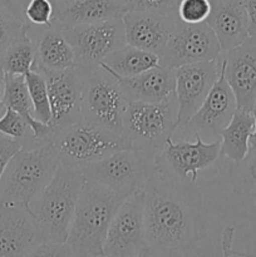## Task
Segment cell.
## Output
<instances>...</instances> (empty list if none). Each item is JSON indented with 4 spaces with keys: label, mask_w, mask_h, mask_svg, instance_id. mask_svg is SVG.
<instances>
[{
    "label": "cell",
    "mask_w": 256,
    "mask_h": 257,
    "mask_svg": "<svg viewBox=\"0 0 256 257\" xmlns=\"http://www.w3.org/2000/svg\"><path fill=\"white\" fill-rule=\"evenodd\" d=\"M99 65L120 77H133L160 65V57L148 50L127 44L108 55Z\"/></svg>",
    "instance_id": "cell-25"
},
{
    "label": "cell",
    "mask_w": 256,
    "mask_h": 257,
    "mask_svg": "<svg viewBox=\"0 0 256 257\" xmlns=\"http://www.w3.org/2000/svg\"><path fill=\"white\" fill-rule=\"evenodd\" d=\"M220 57L191 63L175 69V94L178 104V127H183L197 112L220 74Z\"/></svg>",
    "instance_id": "cell-14"
},
{
    "label": "cell",
    "mask_w": 256,
    "mask_h": 257,
    "mask_svg": "<svg viewBox=\"0 0 256 257\" xmlns=\"http://www.w3.org/2000/svg\"><path fill=\"white\" fill-rule=\"evenodd\" d=\"M2 100L5 108H12L13 110L19 113L27 120L29 127L32 128L33 135H34L38 145L50 143L53 127L47 123L40 122L35 118L34 108H33V103L30 99L24 75L4 73Z\"/></svg>",
    "instance_id": "cell-22"
},
{
    "label": "cell",
    "mask_w": 256,
    "mask_h": 257,
    "mask_svg": "<svg viewBox=\"0 0 256 257\" xmlns=\"http://www.w3.org/2000/svg\"><path fill=\"white\" fill-rule=\"evenodd\" d=\"M84 182L79 166L60 160L52 181L30 203V211L48 242L63 245L67 241Z\"/></svg>",
    "instance_id": "cell-3"
},
{
    "label": "cell",
    "mask_w": 256,
    "mask_h": 257,
    "mask_svg": "<svg viewBox=\"0 0 256 257\" xmlns=\"http://www.w3.org/2000/svg\"><path fill=\"white\" fill-rule=\"evenodd\" d=\"M50 143L60 160L79 167L102 160L117 151L131 148L123 136L108 132L83 119L64 127L53 128Z\"/></svg>",
    "instance_id": "cell-8"
},
{
    "label": "cell",
    "mask_w": 256,
    "mask_h": 257,
    "mask_svg": "<svg viewBox=\"0 0 256 257\" xmlns=\"http://www.w3.org/2000/svg\"><path fill=\"white\" fill-rule=\"evenodd\" d=\"M80 69L83 120L122 136L123 117L130 100L118 80L100 65L80 67Z\"/></svg>",
    "instance_id": "cell-6"
},
{
    "label": "cell",
    "mask_w": 256,
    "mask_h": 257,
    "mask_svg": "<svg viewBox=\"0 0 256 257\" xmlns=\"http://www.w3.org/2000/svg\"><path fill=\"white\" fill-rule=\"evenodd\" d=\"M211 13V0H180L177 15L185 24H200L207 20Z\"/></svg>",
    "instance_id": "cell-31"
},
{
    "label": "cell",
    "mask_w": 256,
    "mask_h": 257,
    "mask_svg": "<svg viewBox=\"0 0 256 257\" xmlns=\"http://www.w3.org/2000/svg\"><path fill=\"white\" fill-rule=\"evenodd\" d=\"M127 44L148 50L158 57L181 23L177 14L128 12L123 15Z\"/></svg>",
    "instance_id": "cell-18"
},
{
    "label": "cell",
    "mask_w": 256,
    "mask_h": 257,
    "mask_svg": "<svg viewBox=\"0 0 256 257\" xmlns=\"http://www.w3.org/2000/svg\"><path fill=\"white\" fill-rule=\"evenodd\" d=\"M255 109H256V103H255Z\"/></svg>",
    "instance_id": "cell-41"
},
{
    "label": "cell",
    "mask_w": 256,
    "mask_h": 257,
    "mask_svg": "<svg viewBox=\"0 0 256 257\" xmlns=\"http://www.w3.org/2000/svg\"><path fill=\"white\" fill-rule=\"evenodd\" d=\"M3 79H4V72L0 69V115L4 113L5 107L3 104V100H2V95H3Z\"/></svg>",
    "instance_id": "cell-38"
},
{
    "label": "cell",
    "mask_w": 256,
    "mask_h": 257,
    "mask_svg": "<svg viewBox=\"0 0 256 257\" xmlns=\"http://www.w3.org/2000/svg\"><path fill=\"white\" fill-rule=\"evenodd\" d=\"M128 12H150L158 14H177L180 0H120Z\"/></svg>",
    "instance_id": "cell-33"
},
{
    "label": "cell",
    "mask_w": 256,
    "mask_h": 257,
    "mask_svg": "<svg viewBox=\"0 0 256 257\" xmlns=\"http://www.w3.org/2000/svg\"><path fill=\"white\" fill-rule=\"evenodd\" d=\"M29 2L30 0H0V8L7 9L18 19L28 23L25 19V9H27Z\"/></svg>",
    "instance_id": "cell-35"
},
{
    "label": "cell",
    "mask_w": 256,
    "mask_h": 257,
    "mask_svg": "<svg viewBox=\"0 0 256 257\" xmlns=\"http://www.w3.org/2000/svg\"><path fill=\"white\" fill-rule=\"evenodd\" d=\"M54 2H57V0H52V3H54Z\"/></svg>",
    "instance_id": "cell-40"
},
{
    "label": "cell",
    "mask_w": 256,
    "mask_h": 257,
    "mask_svg": "<svg viewBox=\"0 0 256 257\" xmlns=\"http://www.w3.org/2000/svg\"><path fill=\"white\" fill-rule=\"evenodd\" d=\"M79 67H94L127 45L123 18L63 28Z\"/></svg>",
    "instance_id": "cell-10"
},
{
    "label": "cell",
    "mask_w": 256,
    "mask_h": 257,
    "mask_svg": "<svg viewBox=\"0 0 256 257\" xmlns=\"http://www.w3.org/2000/svg\"><path fill=\"white\" fill-rule=\"evenodd\" d=\"M222 53L215 33L206 23L181 22L160 55L161 67L176 69L191 63L215 60Z\"/></svg>",
    "instance_id": "cell-12"
},
{
    "label": "cell",
    "mask_w": 256,
    "mask_h": 257,
    "mask_svg": "<svg viewBox=\"0 0 256 257\" xmlns=\"http://www.w3.org/2000/svg\"><path fill=\"white\" fill-rule=\"evenodd\" d=\"M128 196L85 180L78 198L68 238V256H104L103 243L113 216Z\"/></svg>",
    "instance_id": "cell-2"
},
{
    "label": "cell",
    "mask_w": 256,
    "mask_h": 257,
    "mask_svg": "<svg viewBox=\"0 0 256 257\" xmlns=\"http://www.w3.org/2000/svg\"><path fill=\"white\" fill-rule=\"evenodd\" d=\"M146 256H187L207 235L203 200L192 181L156 168L145 186Z\"/></svg>",
    "instance_id": "cell-1"
},
{
    "label": "cell",
    "mask_w": 256,
    "mask_h": 257,
    "mask_svg": "<svg viewBox=\"0 0 256 257\" xmlns=\"http://www.w3.org/2000/svg\"><path fill=\"white\" fill-rule=\"evenodd\" d=\"M54 5L52 0H30L25 9V19L33 27H49L53 24Z\"/></svg>",
    "instance_id": "cell-32"
},
{
    "label": "cell",
    "mask_w": 256,
    "mask_h": 257,
    "mask_svg": "<svg viewBox=\"0 0 256 257\" xmlns=\"http://www.w3.org/2000/svg\"><path fill=\"white\" fill-rule=\"evenodd\" d=\"M22 148V143L0 133V178L10 158Z\"/></svg>",
    "instance_id": "cell-34"
},
{
    "label": "cell",
    "mask_w": 256,
    "mask_h": 257,
    "mask_svg": "<svg viewBox=\"0 0 256 257\" xmlns=\"http://www.w3.org/2000/svg\"><path fill=\"white\" fill-rule=\"evenodd\" d=\"M178 127V104L175 93L161 102L130 100L123 117L122 136L131 148L157 155Z\"/></svg>",
    "instance_id": "cell-5"
},
{
    "label": "cell",
    "mask_w": 256,
    "mask_h": 257,
    "mask_svg": "<svg viewBox=\"0 0 256 257\" xmlns=\"http://www.w3.org/2000/svg\"><path fill=\"white\" fill-rule=\"evenodd\" d=\"M103 252L112 257L146 256L145 190L130 195L119 206L108 227Z\"/></svg>",
    "instance_id": "cell-9"
},
{
    "label": "cell",
    "mask_w": 256,
    "mask_h": 257,
    "mask_svg": "<svg viewBox=\"0 0 256 257\" xmlns=\"http://www.w3.org/2000/svg\"><path fill=\"white\" fill-rule=\"evenodd\" d=\"M37 69L65 70L77 67V58L64 29L53 23L44 27L37 43Z\"/></svg>",
    "instance_id": "cell-23"
},
{
    "label": "cell",
    "mask_w": 256,
    "mask_h": 257,
    "mask_svg": "<svg viewBox=\"0 0 256 257\" xmlns=\"http://www.w3.org/2000/svg\"><path fill=\"white\" fill-rule=\"evenodd\" d=\"M193 136L195 142L168 138L156 155V168L181 180L196 182L198 173L211 167L221 157V141L206 142L200 135Z\"/></svg>",
    "instance_id": "cell-11"
},
{
    "label": "cell",
    "mask_w": 256,
    "mask_h": 257,
    "mask_svg": "<svg viewBox=\"0 0 256 257\" xmlns=\"http://www.w3.org/2000/svg\"><path fill=\"white\" fill-rule=\"evenodd\" d=\"M44 74L48 85L53 128L82 120V69L80 67L65 70L35 69Z\"/></svg>",
    "instance_id": "cell-16"
},
{
    "label": "cell",
    "mask_w": 256,
    "mask_h": 257,
    "mask_svg": "<svg viewBox=\"0 0 256 257\" xmlns=\"http://www.w3.org/2000/svg\"><path fill=\"white\" fill-rule=\"evenodd\" d=\"M221 69L217 80L212 85L208 94L206 95L197 112L183 127L176 130L183 135H200L202 140H220V133L232 118L237 109L235 94L225 78V64L220 55ZM175 132V133H176Z\"/></svg>",
    "instance_id": "cell-13"
},
{
    "label": "cell",
    "mask_w": 256,
    "mask_h": 257,
    "mask_svg": "<svg viewBox=\"0 0 256 257\" xmlns=\"http://www.w3.org/2000/svg\"><path fill=\"white\" fill-rule=\"evenodd\" d=\"M53 23L62 28L123 18L127 9L120 0H57Z\"/></svg>",
    "instance_id": "cell-20"
},
{
    "label": "cell",
    "mask_w": 256,
    "mask_h": 257,
    "mask_svg": "<svg viewBox=\"0 0 256 257\" xmlns=\"http://www.w3.org/2000/svg\"><path fill=\"white\" fill-rule=\"evenodd\" d=\"M0 133L22 143V148L42 146L35 141L27 120L12 108H5L4 113L0 115Z\"/></svg>",
    "instance_id": "cell-29"
},
{
    "label": "cell",
    "mask_w": 256,
    "mask_h": 257,
    "mask_svg": "<svg viewBox=\"0 0 256 257\" xmlns=\"http://www.w3.org/2000/svg\"><path fill=\"white\" fill-rule=\"evenodd\" d=\"M30 24L18 19L15 15L0 8V63L7 50L25 34L29 33Z\"/></svg>",
    "instance_id": "cell-30"
},
{
    "label": "cell",
    "mask_w": 256,
    "mask_h": 257,
    "mask_svg": "<svg viewBox=\"0 0 256 257\" xmlns=\"http://www.w3.org/2000/svg\"><path fill=\"white\" fill-rule=\"evenodd\" d=\"M24 77L34 108L35 118L40 122L49 124L52 119V110H50L48 85L44 74L39 70H30Z\"/></svg>",
    "instance_id": "cell-28"
},
{
    "label": "cell",
    "mask_w": 256,
    "mask_h": 257,
    "mask_svg": "<svg viewBox=\"0 0 256 257\" xmlns=\"http://www.w3.org/2000/svg\"><path fill=\"white\" fill-rule=\"evenodd\" d=\"M232 192L237 196H251L256 191V150L248 151L238 162L230 166Z\"/></svg>",
    "instance_id": "cell-27"
},
{
    "label": "cell",
    "mask_w": 256,
    "mask_h": 257,
    "mask_svg": "<svg viewBox=\"0 0 256 257\" xmlns=\"http://www.w3.org/2000/svg\"><path fill=\"white\" fill-rule=\"evenodd\" d=\"M205 23L215 33L222 52L237 47L250 37L242 0H211V13Z\"/></svg>",
    "instance_id": "cell-19"
},
{
    "label": "cell",
    "mask_w": 256,
    "mask_h": 257,
    "mask_svg": "<svg viewBox=\"0 0 256 257\" xmlns=\"http://www.w3.org/2000/svg\"><path fill=\"white\" fill-rule=\"evenodd\" d=\"M85 180L104 185L118 193L130 196L145 190L156 170V155L147 151L125 148L102 160L80 166Z\"/></svg>",
    "instance_id": "cell-7"
},
{
    "label": "cell",
    "mask_w": 256,
    "mask_h": 257,
    "mask_svg": "<svg viewBox=\"0 0 256 257\" xmlns=\"http://www.w3.org/2000/svg\"><path fill=\"white\" fill-rule=\"evenodd\" d=\"M0 69L4 73L25 75L37 69V47L29 33L18 39L5 53Z\"/></svg>",
    "instance_id": "cell-26"
},
{
    "label": "cell",
    "mask_w": 256,
    "mask_h": 257,
    "mask_svg": "<svg viewBox=\"0 0 256 257\" xmlns=\"http://www.w3.org/2000/svg\"><path fill=\"white\" fill-rule=\"evenodd\" d=\"M44 242L30 208L0 205V257L35 256Z\"/></svg>",
    "instance_id": "cell-15"
},
{
    "label": "cell",
    "mask_w": 256,
    "mask_h": 257,
    "mask_svg": "<svg viewBox=\"0 0 256 257\" xmlns=\"http://www.w3.org/2000/svg\"><path fill=\"white\" fill-rule=\"evenodd\" d=\"M60 157L52 143L20 148L8 162L0 178V205L23 206L43 192L55 175Z\"/></svg>",
    "instance_id": "cell-4"
},
{
    "label": "cell",
    "mask_w": 256,
    "mask_h": 257,
    "mask_svg": "<svg viewBox=\"0 0 256 257\" xmlns=\"http://www.w3.org/2000/svg\"><path fill=\"white\" fill-rule=\"evenodd\" d=\"M248 20V34L256 38V0H242Z\"/></svg>",
    "instance_id": "cell-36"
},
{
    "label": "cell",
    "mask_w": 256,
    "mask_h": 257,
    "mask_svg": "<svg viewBox=\"0 0 256 257\" xmlns=\"http://www.w3.org/2000/svg\"><path fill=\"white\" fill-rule=\"evenodd\" d=\"M251 196H252L253 201H255V203H256V191H255V192H252V193H251Z\"/></svg>",
    "instance_id": "cell-39"
},
{
    "label": "cell",
    "mask_w": 256,
    "mask_h": 257,
    "mask_svg": "<svg viewBox=\"0 0 256 257\" xmlns=\"http://www.w3.org/2000/svg\"><path fill=\"white\" fill-rule=\"evenodd\" d=\"M255 125L252 110L237 108L228 124L221 131V156L238 162L248 153V142Z\"/></svg>",
    "instance_id": "cell-24"
},
{
    "label": "cell",
    "mask_w": 256,
    "mask_h": 257,
    "mask_svg": "<svg viewBox=\"0 0 256 257\" xmlns=\"http://www.w3.org/2000/svg\"><path fill=\"white\" fill-rule=\"evenodd\" d=\"M104 69L114 75L128 100L155 103L175 93V69L158 65L133 77H120L107 68Z\"/></svg>",
    "instance_id": "cell-21"
},
{
    "label": "cell",
    "mask_w": 256,
    "mask_h": 257,
    "mask_svg": "<svg viewBox=\"0 0 256 257\" xmlns=\"http://www.w3.org/2000/svg\"><path fill=\"white\" fill-rule=\"evenodd\" d=\"M253 119H255V125H253V131L251 133L250 142H248V151H255L256 150V109L253 108L252 109Z\"/></svg>",
    "instance_id": "cell-37"
},
{
    "label": "cell",
    "mask_w": 256,
    "mask_h": 257,
    "mask_svg": "<svg viewBox=\"0 0 256 257\" xmlns=\"http://www.w3.org/2000/svg\"><path fill=\"white\" fill-rule=\"evenodd\" d=\"M225 64V78L235 94L237 108L252 110L256 103V38L221 55Z\"/></svg>",
    "instance_id": "cell-17"
}]
</instances>
